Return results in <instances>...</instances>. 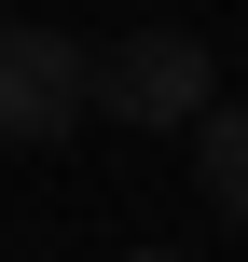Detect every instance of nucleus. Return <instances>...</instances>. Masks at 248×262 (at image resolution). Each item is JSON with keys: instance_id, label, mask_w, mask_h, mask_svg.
I'll list each match as a JSON object with an SVG mask.
<instances>
[{"instance_id": "obj_2", "label": "nucleus", "mask_w": 248, "mask_h": 262, "mask_svg": "<svg viewBox=\"0 0 248 262\" xmlns=\"http://www.w3.org/2000/svg\"><path fill=\"white\" fill-rule=\"evenodd\" d=\"M97 55L69 41V28H28V14H0V152H55L97 97Z\"/></svg>"}, {"instance_id": "obj_3", "label": "nucleus", "mask_w": 248, "mask_h": 262, "mask_svg": "<svg viewBox=\"0 0 248 262\" xmlns=\"http://www.w3.org/2000/svg\"><path fill=\"white\" fill-rule=\"evenodd\" d=\"M179 138H193V193H207V207H221V221L248 235V111H221V97H207Z\"/></svg>"}, {"instance_id": "obj_1", "label": "nucleus", "mask_w": 248, "mask_h": 262, "mask_svg": "<svg viewBox=\"0 0 248 262\" xmlns=\"http://www.w3.org/2000/svg\"><path fill=\"white\" fill-rule=\"evenodd\" d=\"M207 83H221V69H207V41H193V28H124V41L97 55V83H83V97H97L110 124H138V138H179V124L207 111Z\"/></svg>"}, {"instance_id": "obj_4", "label": "nucleus", "mask_w": 248, "mask_h": 262, "mask_svg": "<svg viewBox=\"0 0 248 262\" xmlns=\"http://www.w3.org/2000/svg\"><path fill=\"white\" fill-rule=\"evenodd\" d=\"M124 262H179V249H124Z\"/></svg>"}]
</instances>
